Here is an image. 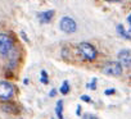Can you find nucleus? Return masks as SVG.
<instances>
[{"label":"nucleus","instance_id":"obj_1","mask_svg":"<svg viewBox=\"0 0 131 119\" xmlns=\"http://www.w3.org/2000/svg\"><path fill=\"white\" fill-rule=\"evenodd\" d=\"M77 51H79L80 56L84 59V60L91 62V60H94V59L96 58V50L89 42H81V44H79Z\"/></svg>","mask_w":131,"mask_h":119},{"label":"nucleus","instance_id":"obj_2","mask_svg":"<svg viewBox=\"0 0 131 119\" xmlns=\"http://www.w3.org/2000/svg\"><path fill=\"white\" fill-rule=\"evenodd\" d=\"M103 73L111 77H118L122 74V65L119 62H108L105 63V65L103 67Z\"/></svg>","mask_w":131,"mask_h":119},{"label":"nucleus","instance_id":"obj_3","mask_svg":"<svg viewBox=\"0 0 131 119\" xmlns=\"http://www.w3.org/2000/svg\"><path fill=\"white\" fill-rule=\"evenodd\" d=\"M13 49V40L7 33H0V54L8 55Z\"/></svg>","mask_w":131,"mask_h":119},{"label":"nucleus","instance_id":"obj_4","mask_svg":"<svg viewBox=\"0 0 131 119\" xmlns=\"http://www.w3.org/2000/svg\"><path fill=\"white\" fill-rule=\"evenodd\" d=\"M59 27L63 32H67V33H73L77 30V23L75 22V19H72L71 17H63L60 19Z\"/></svg>","mask_w":131,"mask_h":119},{"label":"nucleus","instance_id":"obj_5","mask_svg":"<svg viewBox=\"0 0 131 119\" xmlns=\"http://www.w3.org/2000/svg\"><path fill=\"white\" fill-rule=\"evenodd\" d=\"M14 95V87L9 82H0V99L2 100H9Z\"/></svg>","mask_w":131,"mask_h":119},{"label":"nucleus","instance_id":"obj_6","mask_svg":"<svg viewBox=\"0 0 131 119\" xmlns=\"http://www.w3.org/2000/svg\"><path fill=\"white\" fill-rule=\"evenodd\" d=\"M118 62L123 67H131V51L122 50L118 52Z\"/></svg>","mask_w":131,"mask_h":119},{"label":"nucleus","instance_id":"obj_7","mask_svg":"<svg viewBox=\"0 0 131 119\" xmlns=\"http://www.w3.org/2000/svg\"><path fill=\"white\" fill-rule=\"evenodd\" d=\"M54 17V10H46V12H41L39 13V19L41 23H49Z\"/></svg>","mask_w":131,"mask_h":119},{"label":"nucleus","instance_id":"obj_8","mask_svg":"<svg viewBox=\"0 0 131 119\" xmlns=\"http://www.w3.org/2000/svg\"><path fill=\"white\" fill-rule=\"evenodd\" d=\"M62 111H63V102H62V100H59V101L57 102V106H55V113H57V116H58L59 119H64Z\"/></svg>","mask_w":131,"mask_h":119},{"label":"nucleus","instance_id":"obj_9","mask_svg":"<svg viewBox=\"0 0 131 119\" xmlns=\"http://www.w3.org/2000/svg\"><path fill=\"white\" fill-rule=\"evenodd\" d=\"M117 32H118L122 37H125V38H127V40H131V36L127 33V31L123 30V26H122V24H118V26H117Z\"/></svg>","mask_w":131,"mask_h":119},{"label":"nucleus","instance_id":"obj_10","mask_svg":"<svg viewBox=\"0 0 131 119\" xmlns=\"http://www.w3.org/2000/svg\"><path fill=\"white\" fill-rule=\"evenodd\" d=\"M59 91H60V94H63V95H67V94L70 92V83H68V81H64V82L62 83Z\"/></svg>","mask_w":131,"mask_h":119},{"label":"nucleus","instance_id":"obj_11","mask_svg":"<svg viewBox=\"0 0 131 119\" xmlns=\"http://www.w3.org/2000/svg\"><path fill=\"white\" fill-rule=\"evenodd\" d=\"M41 82L44 85H46L49 82L48 81V73H46V71H41Z\"/></svg>","mask_w":131,"mask_h":119},{"label":"nucleus","instance_id":"obj_12","mask_svg":"<svg viewBox=\"0 0 131 119\" xmlns=\"http://www.w3.org/2000/svg\"><path fill=\"white\" fill-rule=\"evenodd\" d=\"M82 119H98V118L95 115H93V114H85Z\"/></svg>","mask_w":131,"mask_h":119},{"label":"nucleus","instance_id":"obj_13","mask_svg":"<svg viewBox=\"0 0 131 119\" xmlns=\"http://www.w3.org/2000/svg\"><path fill=\"white\" fill-rule=\"evenodd\" d=\"M93 82H91V85H88V87H91L93 90H95L96 88V80L94 78V80H91Z\"/></svg>","mask_w":131,"mask_h":119},{"label":"nucleus","instance_id":"obj_14","mask_svg":"<svg viewBox=\"0 0 131 119\" xmlns=\"http://www.w3.org/2000/svg\"><path fill=\"white\" fill-rule=\"evenodd\" d=\"M114 92H116L114 88H109V90H105V91H104V95H113Z\"/></svg>","mask_w":131,"mask_h":119},{"label":"nucleus","instance_id":"obj_15","mask_svg":"<svg viewBox=\"0 0 131 119\" xmlns=\"http://www.w3.org/2000/svg\"><path fill=\"white\" fill-rule=\"evenodd\" d=\"M81 100H84V101H86V102H91V99H90L88 95H82V96H81Z\"/></svg>","mask_w":131,"mask_h":119},{"label":"nucleus","instance_id":"obj_16","mask_svg":"<svg viewBox=\"0 0 131 119\" xmlns=\"http://www.w3.org/2000/svg\"><path fill=\"white\" fill-rule=\"evenodd\" d=\"M55 94H57V90H51V92L49 94V96H50V97H53V96H55Z\"/></svg>","mask_w":131,"mask_h":119},{"label":"nucleus","instance_id":"obj_17","mask_svg":"<svg viewBox=\"0 0 131 119\" xmlns=\"http://www.w3.org/2000/svg\"><path fill=\"white\" fill-rule=\"evenodd\" d=\"M76 113H77V115H81V106H80V105L77 106V111H76Z\"/></svg>","mask_w":131,"mask_h":119},{"label":"nucleus","instance_id":"obj_18","mask_svg":"<svg viewBox=\"0 0 131 119\" xmlns=\"http://www.w3.org/2000/svg\"><path fill=\"white\" fill-rule=\"evenodd\" d=\"M127 21H128V23H130V30H128V31L131 32V14L128 16V18H127Z\"/></svg>","mask_w":131,"mask_h":119}]
</instances>
